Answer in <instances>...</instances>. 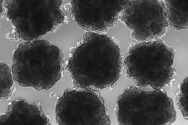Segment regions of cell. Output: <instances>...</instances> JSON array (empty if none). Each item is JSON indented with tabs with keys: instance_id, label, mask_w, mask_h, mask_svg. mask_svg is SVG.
<instances>
[{
	"instance_id": "obj_6",
	"label": "cell",
	"mask_w": 188,
	"mask_h": 125,
	"mask_svg": "<svg viewBox=\"0 0 188 125\" xmlns=\"http://www.w3.org/2000/svg\"><path fill=\"white\" fill-rule=\"evenodd\" d=\"M97 91L75 88L66 89L58 100L55 116L59 125L110 124L108 112Z\"/></svg>"
},
{
	"instance_id": "obj_13",
	"label": "cell",
	"mask_w": 188,
	"mask_h": 125,
	"mask_svg": "<svg viewBox=\"0 0 188 125\" xmlns=\"http://www.w3.org/2000/svg\"><path fill=\"white\" fill-rule=\"evenodd\" d=\"M0 2V19H2L6 17V13L3 5V1H1Z\"/></svg>"
},
{
	"instance_id": "obj_4",
	"label": "cell",
	"mask_w": 188,
	"mask_h": 125,
	"mask_svg": "<svg viewBox=\"0 0 188 125\" xmlns=\"http://www.w3.org/2000/svg\"><path fill=\"white\" fill-rule=\"evenodd\" d=\"M174 54L160 39L132 44L124 62L126 75L137 87L162 89L174 75Z\"/></svg>"
},
{
	"instance_id": "obj_3",
	"label": "cell",
	"mask_w": 188,
	"mask_h": 125,
	"mask_svg": "<svg viewBox=\"0 0 188 125\" xmlns=\"http://www.w3.org/2000/svg\"><path fill=\"white\" fill-rule=\"evenodd\" d=\"M61 0H5L6 17L12 30L6 35L12 41H30L54 32L66 18Z\"/></svg>"
},
{
	"instance_id": "obj_7",
	"label": "cell",
	"mask_w": 188,
	"mask_h": 125,
	"mask_svg": "<svg viewBox=\"0 0 188 125\" xmlns=\"http://www.w3.org/2000/svg\"><path fill=\"white\" fill-rule=\"evenodd\" d=\"M119 19L140 42L160 39L168 26L162 0H126Z\"/></svg>"
},
{
	"instance_id": "obj_11",
	"label": "cell",
	"mask_w": 188,
	"mask_h": 125,
	"mask_svg": "<svg viewBox=\"0 0 188 125\" xmlns=\"http://www.w3.org/2000/svg\"><path fill=\"white\" fill-rule=\"evenodd\" d=\"M14 82L11 67L3 61L0 62V100L9 99L15 90Z\"/></svg>"
},
{
	"instance_id": "obj_8",
	"label": "cell",
	"mask_w": 188,
	"mask_h": 125,
	"mask_svg": "<svg viewBox=\"0 0 188 125\" xmlns=\"http://www.w3.org/2000/svg\"><path fill=\"white\" fill-rule=\"evenodd\" d=\"M126 0H72L67 8L78 25L87 31L103 32L115 25Z\"/></svg>"
},
{
	"instance_id": "obj_5",
	"label": "cell",
	"mask_w": 188,
	"mask_h": 125,
	"mask_svg": "<svg viewBox=\"0 0 188 125\" xmlns=\"http://www.w3.org/2000/svg\"><path fill=\"white\" fill-rule=\"evenodd\" d=\"M116 110L120 124L170 125L177 118L172 100L161 89L128 87L118 98Z\"/></svg>"
},
{
	"instance_id": "obj_2",
	"label": "cell",
	"mask_w": 188,
	"mask_h": 125,
	"mask_svg": "<svg viewBox=\"0 0 188 125\" xmlns=\"http://www.w3.org/2000/svg\"><path fill=\"white\" fill-rule=\"evenodd\" d=\"M65 66L61 50L48 41L39 39L18 46L11 67L17 85L41 91L49 90L56 84Z\"/></svg>"
},
{
	"instance_id": "obj_10",
	"label": "cell",
	"mask_w": 188,
	"mask_h": 125,
	"mask_svg": "<svg viewBox=\"0 0 188 125\" xmlns=\"http://www.w3.org/2000/svg\"><path fill=\"white\" fill-rule=\"evenodd\" d=\"M168 26L176 30L188 28V1L162 0Z\"/></svg>"
},
{
	"instance_id": "obj_1",
	"label": "cell",
	"mask_w": 188,
	"mask_h": 125,
	"mask_svg": "<svg viewBox=\"0 0 188 125\" xmlns=\"http://www.w3.org/2000/svg\"><path fill=\"white\" fill-rule=\"evenodd\" d=\"M122 67L121 52L107 35L87 31L65 66L75 88L100 91L114 85Z\"/></svg>"
},
{
	"instance_id": "obj_12",
	"label": "cell",
	"mask_w": 188,
	"mask_h": 125,
	"mask_svg": "<svg viewBox=\"0 0 188 125\" xmlns=\"http://www.w3.org/2000/svg\"><path fill=\"white\" fill-rule=\"evenodd\" d=\"M188 78L183 80L176 94L177 104L184 118L188 119Z\"/></svg>"
},
{
	"instance_id": "obj_9",
	"label": "cell",
	"mask_w": 188,
	"mask_h": 125,
	"mask_svg": "<svg viewBox=\"0 0 188 125\" xmlns=\"http://www.w3.org/2000/svg\"><path fill=\"white\" fill-rule=\"evenodd\" d=\"M0 125H50L49 119L39 102L30 104L17 99L10 103L6 112L1 115Z\"/></svg>"
}]
</instances>
